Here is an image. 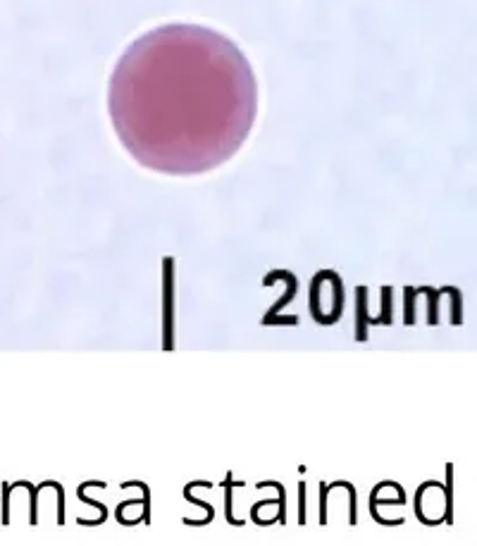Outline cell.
I'll return each mask as SVG.
<instances>
[{"mask_svg": "<svg viewBox=\"0 0 477 546\" xmlns=\"http://www.w3.org/2000/svg\"><path fill=\"white\" fill-rule=\"evenodd\" d=\"M108 110L120 144L146 170L194 177L249 139L258 82L232 39L201 24H165L115 62Z\"/></svg>", "mask_w": 477, "mask_h": 546, "instance_id": "1", "label": "cell"}]
</instances>
